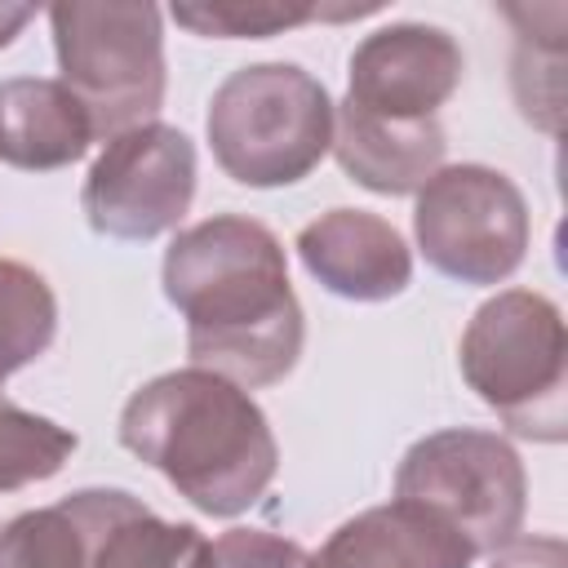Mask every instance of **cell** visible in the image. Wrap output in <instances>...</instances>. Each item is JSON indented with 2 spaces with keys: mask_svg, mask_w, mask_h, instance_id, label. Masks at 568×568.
Wrapping results in <instances>:
<instances>
[{
  "mask_svg": "<svg viewBox=\"0 0 568 568\" xmlns=\"http://www.w3.org/2000/svg\"><path fill=\"white\" fill-rule=\"evenodd\" d=\"M164 297L186 320V351L244 390L284 382L306 342V315L288 284L280 235L244 213L182 226L160 266Z\"/></svg>",
  "mask_w": 568,
  "mask_h": 568,
  "instance_id": "obj_1",
  "label": "cell"
},
{
  "mask_svg": "<svg viewBox=\"0 0 568 568\" xmlns=\"http://www.w3.org/2000/svg\"><path fill=\"white\" fill-rule=\"evenodd\" d=\"M115 430L142 466L213 519L257 506L280 470V444L257 399L195 364L142 382L124 399Z\"/></svg>",
  "mask_w": 568,
  "mask_h": 568,
  "instance_id": "obj_2",
  "label": "cell"
},
{
  "mask_svg": "<svg viewBox=\"0 0 568 568\" xmlns=\"http://www.w3.org/2000/svg\"><path fill=\"white\" fill-rule=\"evenodd\" d=\"M466 386L506 430L559 444L568 435V333L564 311L532 288H501L462 328Z\"/></svg>",
  "mask_w": 568,
  "mask_h": 568,
  "instance_id": "obj_3",
  "label": "cell"
},
{
  "mask_svg": "<svg viewBox=\"0 0 568 568\" xmlns=\"http://www.w3.org/2000/svg\"><path fill=\"white\" fill-rule=\"evenodd\" d=\"M204 129L231 182L293 186L333 146V98L297 62H253L213 89Z\"/></svg>",
  "mask_w": 568,
  "mask_h": 568,
  "instance_id": "obj_4",
  "label": "cell"
},
{
  "mask_svg": "<svg viewBox=\"0 0 568 568\" xmlns=\"http://www.w3.org/2000/svg\"><path fill=\"white\" fill-rule=\"evenodd\" d=\"M58 80L89 111L93 138L151 124L164 106V18L146 0H62L49 4Z\"/></svg>",
  "mask_w": 568,
  "mask_h": 568,
  "instance_id": "obj_5",
  "label": "cell"
},
{
  "mask_svg": "<svg viewBox=\"0 0 568 568\" xmlns=\"http://www.w3.org/2000/svg\"><path fill=\"white\" fill-rule=\"evenodd\" d=\"M395 497L439 515L479 559L519 537L528 510V475L515 444L497 430L448 426L422 435L399 457Z\"/></svg>",
  "mask_w": 568,
  "mask_h": 568,
  "instance_id": "obj_6",
  "label": "cell"
},
{
  "mask_svg": "<svg viewBox=\"0 0 568 568\" xmlns=\"http://www.w3.org/2000/svg\"><path fill=\"white\" fill-rule=\"evenodd\" d=\"M422 257L457 284L510 280L532 240L524 191L493 164H444L413 204Z\"/></svg>",
  "mask_w": 568,
  "mask_h": 568,
  "instance_id": "obj_7",
  "label": "cell"
},
{
  "mask_svg": "<svg viewBox=\"0 0 568 568\" xmlns=\"http://www.w3.org/2000/svg\"><path fill=\"white\" fill-rule=\"evenodd\" d=\"M195 200V142L164 120L124 129L89 164L80 209L106 240H155L178 231Z\"/></svg>",
  "mask_w": 568,
  "mask_h": 568,
  "instance_id": "obj_8",
  "label": "cell"
},
{
  "mask_svg": "<svg viewBox=\"0 0 568 568\" xmlns=\"http://www.w3.org/2000/svg\"><path fill=\"white\" fill-rule=\"evenodd\" d=\"M466 71L462 44L430 22H390L351 53L346 102L386 120H435Z\"/></svg>",
  "mask_w": 568,
  "mask_h": 568,
  "instance_id": "obj_9",
  "label": "cell"
},
{
  "mask_svg": "<svg viewBox=\"0 0 568 568\" xmlns=\"http://www.w3.org/2000/svg\"><path fill=\"white\" fill-rule=\"evenodd\" d=\"M297 257L311 280L346 302H390L413 284L404 235L368 209H328L297 231Z\"/></svg>",
  "mask_w": 568,
  "mask_h": 568,
  "instance_id": "obj_10",
  "label": "cell"
},
{
  "mask_svg": "<svg viewBox=\"0 0 568 568\" xmlns=\"http://www.w3.org/2000/svg\"><path fill=\"white\" fill-rule=\"evenodd\" d=\"M475 550L457 528L417 501L368 506L337 524L328 541L306 555V568H470Z\"/></svg>",
  "mask_w": 568,
  "mask_h": 568,
  "instance_id": "obj_11",
  "label": "cell"
},
{
  "mask_svg": "<svg viewBox=\"0 0 568 568\" xmlns=\"http://www.w3.org/2000/svg\"><path fill=\"white\" fill-rule=\"evenodd\" d=\"M351 182L373 195H417L448 155V138L439 120H386L333 102V146H328Z\"/></svg>",
  "mask_w": 568,
  "mask_h": 568,
  "instance_id": "obj_12",
  "label": "cell"
},
{
  "mask_svg": "<svg viewBox=\"0 0 568 568\" xmlns=\"http://www.w3.org/2000/svg\"><path fill=\"white\" fill-rule=\"evenodd\" d=\"M84 524L80 568H204L209 541L195 524L160 519L124 488L67 493Z\"/></svg>",
  "mask_w": 568,
  "mask_h": 568,
  "instance_id": "obj_13",
  "label": "cell"
},
{
  "mask_svg": "<svg viewBox=\"0 0 568 568\" xmlns=\"http://www.w3.org/2000/svg\"><path fill=\"white\" fill-rule=\"evenodd\" d=\"M93 124L62 80L9 75L0 80V164L22 173H53L93 146Z\"/></svg>",
  "mask_w": 568,
  "mask_h": 568,
  "instance_id": "obj_14",
  "label": "cell"
},
{
  "mask_svg": "<svg viewBox=\"0 0 568 568\" xmlns=\"http://www.w3.org/2000/svg\"><path fill=\"white\" fill-rule=\"evenodd\" d=\"M58 337V297L49 280L18 262L0 257V386L36 364Z\"/></svg>",
  "mask_w": 568,
  "mask_h": 568,
  "instance_id": "obj_15",
  "label": "cell"
},
{
  "mask_svg": "<svg viewBox=\"0 0 568 568\" xmlns=\"http://www.w3.org/2000/svg\"><path fill=\"white\" fill-rule=\"evenodd\" d=\"M382 4H355V9H320V4H280V0H186L173 4V22L195 31V36H217V40H266L288 27L315 22V18H359L377 13Z\"/></svg>",
  "mask_w": 568,
  "mask_h": 568,
  "instance_id": "obj_16",
  "label": "cell"
},
{
  "mask_svg": "<svg viewBox=\"0 0 568 568\" xmlns=\"http://www.w3.org/2000/svg\"><path fill=\"white\" fill-rule=\"evenodd\" d=\"M75 444L80 435L58 426L53 417L0 399V493L53 479L71 462Z\"/></svg>",
  "mask_w": 568,
  "mask_h": 568,
  "instance_id": "obj_17",
  "label": "cell"
},
{
  "mask_svg": "<svg viewBox=\"0 0 568 568\" xmlns=\"http://www.w3.org/2000/svg\"><path fill=\"white\" fill-rule=\"evenodd\" d=\"M84 524L71 497L0 524V568H80Z\"/></svg>",
  "mask_w": 568,
  "mask_h": 568,
  "instance_id": "obj_18",
  "label": "cell"
},
{
  "mask_svg": "<svg viewBox=\"0 0 568 568\" xmlns=\"http://www.w3.org/2000/svg\"><path fill=\"white\" fill-rule=\"evenodd\" d=\"M204 568H306V550L266 528H226L209 541Z\"/></svg>",
  "mask_w": 568,
  "mask_h": 568,
  "instance_id": "obj_19",
  "label": "cell"
},
{
  "mask_svg": "<svg viewBox=\"0 0 568 568\" xmlns=\"http://www.w3.org/2000/svg\"><path fill=\"white\" fill-rule=\"evenodd\" d=\"M488 568H568V546L564 537H550V532L515 537L488 555Z\"/></svg>",
  "mask_w": 568,
  "mask_h": 568,
  "instance_id": "obj_20",
  "label": "cell"
},
{
  "mask_svg": "<svg viewBox=\"0 0 568 568\" xmlns=\"http://www.w3.org/2000/svg\"><path fill=\"white\" fill-rule=\"evenodd\" d=\"M36 18V4H0V49L18 40V31Z\"/></svg>",
  "mask_w": 568,
  "mask_h": 568,
  "instance_id": "obj_21",
  "label": "cell"
}]
</instances>
